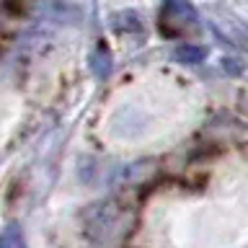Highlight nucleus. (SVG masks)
<instances>
[{
    "label": "nucleus",
    "instance_id": "obj_1",
    "mask_svg": "<svg viewBox=\"0 0 248 248\" xmlns=\"http://www.w3.org/2000/svg\"><path fill=\"white\" fill-rule=\"evenodd\" d=\"M173 57H176V62H181V65H199V62H204L207 49L204 46H197V44H181L173 49Z\"/></svg>",
    "mask_w": 248,
    "mask_h": 248
},
{
    "label": "nucleus",
    "instance_id": "obj_2",
    "mask_svg": "<svg viewBox=\"0 0 248 248\" xmlns=\"http://www.w3.org/2000/svg\"><path fill=\"white\" fill-rule=\"evenodd\" d=\"M114 26L119 31H140V23H137V16L132 11H124V13H116L114 16Z\"/></svg>",
    "mask_w": 248,
    "mask_h": 248
},
{
    "label": "nucleus",
    "instance_id": "obj_3",
    "mask_svg": "<svg viewBox=\"0 0 248 248\" xmlns=\"http://www.w3.org/2000/svg\"><path fill=\"white\" fill-rule=\"evenodd\" d=\"M0 248H23V235H21V230L16 228V225L5 228L3 240H0Z\"/></svg>",
    "mask_w": 248,
    "mask_h": 248
},
{
    "label": "nucleus",
    "instance_id": "obj_4",
    "mask_svg": "<svg viewBox=\"0 0 248 248\" xmlns=\"http://www.w3.org/2000/svg\"><path fill=\"white\" fill-rule=\"evenodd\" d=\"M166 8L168 11H178L181 16H189V18H194V8H191V3H186V0H166Z\"/></svg>",
    "mask_w": 248,
    "mask_h": 248
}]
</instances>
